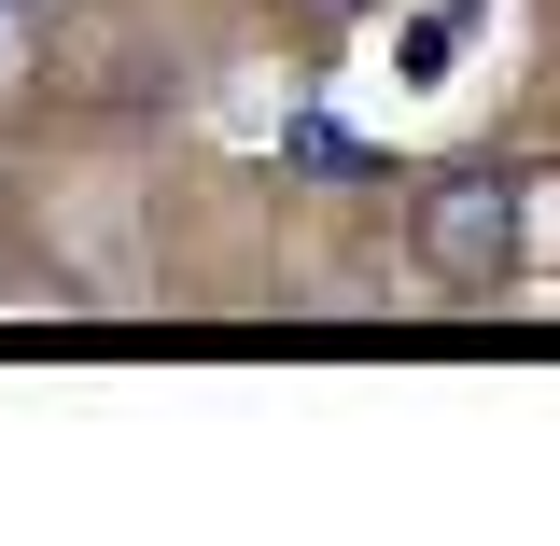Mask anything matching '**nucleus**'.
I'll return each mask as SVG.
<instances>
[{"instance_id": "nucleus-3", "label": "nucleus", "mask_w": 560, "mask_h": 546, "mask_svg": "<svg viewBox=\"0 0 560 546\" xmlns=\"http://www.w3.org/2000/svg\"><path fill=\"white\" fill-rule=\"evenodd\" d=\"M294 169H308V183H350V169H378V154H364L350 127H294Z\"/></svg>"}, {"instance_id": "nucleus-1", "label": "nucleus", "mask_w": 560, "mask_h": 546, "mask_svg": "<svg viewBox=\"0 0 560 546\" xmlns=\"http://www.w3.org/2000/svg\"><path fill=\"white\" fill-rule=\"evenodd\" d=\"M407 239H420V280L448 294V309H477V294H504L518 280V239H533V197H518V169H434L407 210Z\"/></svg>"}, {"instance_id": "nucleus-2", "label": "nucleus", "mask_w": 560, "mask_h": 546, "mask_svg": "<svg viewBox=\"0 0 560 546\" xmlns=\"http://www.w3.org/2000/svg\"><path fill=\"white\" fill-rule=\"evenodd\" d=\"M463 28H477V14H463V0H448V14H420V28H407V84H434V70L463 57Z\"/></svg>"}, {"instance_id": "nucleus-4", "label": "nucleus", "mask_w": 560, "mask_h": 546, "mask_svg": "<svg viewBox=\"0 0 560 546\" xmlns=\"http://www.w3.org/2000/svg\"><path fill=\"white\" fill-rule=\"evenodd\" d=\"M308 14H350V0H308Z\"/></svg>"}]
</instances>
